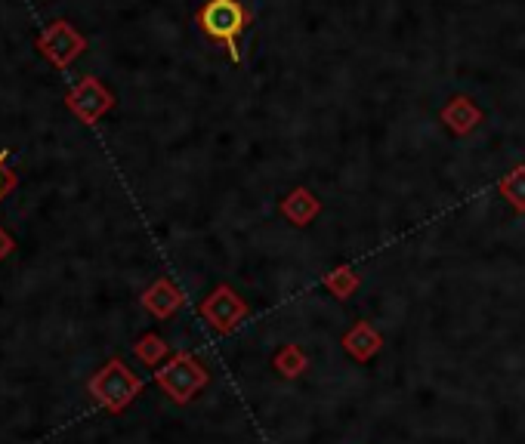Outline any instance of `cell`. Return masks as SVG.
<instances>
[{"mask_svg":"<svg viewBox=\"0 0 525 444\" xmlns=\"http://www.w3.org/2000/svg\"><path fill=\"white\" fill-rule=\"evenodd\" d=\"M4 189H7V176H4V170H0V195H4Z\"/></svg>","mask_w":525,"mask_h":444,"instance_id":"cell-10","label":"cell"},{"mask_svg":"<svg viewBox=\"0 0 525 444\" xmlns=\"http://www.w3.org/2000/svg\"><path fill=\"white\" fill-rule=\"evenodd\" d=\"M325 287L337 296V300H346L349 293L359 287V275L349 269V266H337L328 278H325Z\"/></svg>","mask_w":525,"mask_h":444,"instance_id":"cell-8","label":"cell"},{"mask_svg":"<svg viewBox=\"0 0 525 444\" xmlns=\"http://www.w3.org/2000/svg\"><path fill=\"white\" fill-rule=\"evenodd\" d=\"M161 386L170 392V398H177V401H189L201 386H207V370L201 364H195L189 355L177 358V361H170L161 374H158Z\"/></svg>","mask_w":525,"mask_h":444,"instance_id":"cell-2","label":"cell"},{"mask_svg":"<svg viewBox=\"0 0 525 444\" xmlns=\"http://www.w3.org/2000/svg\"><path fill=\"white\" fill-rule=\"evenodd\" d=\"M201 312H204V318L214 324L217 330H232V327H238L241 324V318L248 315V306L241 303V296L232 290V287H217L214 293L207 296L204 300V306H201Z\"/></svg>","mask_w":525,"mask_h":444,"instance_id":"cell-3","label":"cell"},{"mask_svg":"<svg viewBox=\"0 0 525 444\" xmlns=\"http://www.w3.org/2000/svg\"><path fill=\"white\" fill-rule=\"evenodd\" d=\"M198 25L210 41L229 50L235 65L241 62V34L251 25V13L241 0H204V7L198 10Z\"/></svg>","mask_w":525,"mask_h":444,"instance_id":"cell-1","label":"cell"},{"mask_svg":"<svg viewBox=\"0 0 525 444\" xmlns=\"http://www.w3.org/2000/svg\"><path fill=\"white\" fill-rule=\"evenodd\" d=\"M275 367L282 370L285 377H297V374H303L306 358H303V352L297 346H285L282 352L275 355Z\"/></svg>","mask_w":525,"mask_h":444,"instance_id":"cell-9","label":"cell"},{"mask_svg":"<svg viewBox=\"0 0 525 444\" xmlns=\"http://www.w3.org/2000/svg\"><path fill=\"white\" fill-rule=\"evenodd\" d=\"M282 216L285 219H291L294 226H309V222L319 216V210H322V204H319V198H315L309 189H294L285 201H282Z\"/></svg>","mask_w":525,"mask_h":444,"instance_id":"cell-5","label":"cell"},{"mask_svg":"<svg viewBox=\"0 0 525 444\" xmlns=\"http://www.w3.org/2000/svg\"><path fill=\"white\" fill-rule=\"evenodd\" d=\"M380 343H383L380 333H377L368 321H359V324L343 337V349H346L349 355H353V358H359V361H368L371 355H377Z\"/></svg>","mask_w":525,"mask_h":444,"instance_id":"cell-6","label":"cell"},{"mask_svg":"<svg viewBox=\"0 0 525 444\" xmlns=\"http://www.w3.org/2000/svg\"><path fill=\"white\" fill-rule=\"evenodd\" d=\"M498 192H501V198H504L516 213H525V167L510 170V173L498 182Z\"/></svg>","mask_w":525,"mask_h":444,"instance_id":"cell-7","label":"cell"},{"mask_svg":"<svg viewBox=\"0 0 525 444\" xmlns=\"http://www.w3.org/2000/svg\"><path fill=\"white\" fill-rule=\"evenodd\" d=\"M442 124L451 133L467 136V133H473L482 124V108L470 96H454L448 105H442Z\"/></svg>","mask_w":525,"mask_h":444,"instance_id":"cell-4","label":"cell"}]
</instances>
